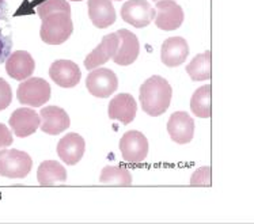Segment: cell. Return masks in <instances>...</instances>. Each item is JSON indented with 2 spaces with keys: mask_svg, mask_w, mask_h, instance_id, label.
Returning a JSON list of instances; mask_svg holds the SVG:
<instances>
[{
  "mask_svg": "<svg viewBox=\"0 0 254 224\" xmlns=\"http://www.w3.org/2000/svg\"><path fill=\"white\" fill-rule=\"evenodd\" d=\"M173 89L166 79L159 75H154L145 80L140 86V101L141 109L151 117H159L166 113L171 104Z\"/></svg>",
  "mask_w": 254,
  "mask_h": 224,
  "instance_id": "6da1fadb",
  "label": "cell"
},
{
  "mask_svg": "<svg viewBox=\"0 0 254 224\" xmlns=\"http://www.w3.org/2000/svg\"><path fill=\"white\" fill-rule=\"evenodd\" d=\"M73 23L71 14L68 12H53L42 19L40 36L48 45H62L72 36Z\"/></svg>",
  "mask_w": 254,
  "mask_h": 224,
  "instance_id": "7a4b0ae2",
  "label": "cell"
},
{
  "mask_svg": "<svg viewBox=\"0 0 254 224\" xmlns=\"http://www.w3.org/2000/svg\"><path fill=\"white\" fill-rule=\"evenodd\" d=\"M33 161L29 154L19 150L0 151V175L5 178H25L30 172Z\"/></svg>",
  "mask_w": 254,
  "mask_h": 224,
  "instance_id": "3957f363",
  "label": "cell"
},
{
  "mask_svg": "<svg viewBox=\"0 0 254 224\" xmlns=\"http://www.w3.org/2000/svg\"><path fill=\"white\" fill-rule=\"evenodd\" d=\"M51 84L42 78H30L22 82L16 90V97L22 105L38 108L51 99Z\"/></svg>",
  "mask_w": 254,
  "mask_h": 224,
  "instance_id": "277c9868",
  "label": "cell"
},
{
  "mask_svg": "<svg viewBox=\"0 0 254 224\" xmlns=\"http://www.w3.org/2000/svg\"><path fill=\"white\" fill-rule=\"evenodd\" d=\"M86 87L90 94L97 98H108L119 89L117 75L108 68H95L88 73Z\"/></svg>",
  "mask_w": 254,
  "mask_h": 224,
  "instance_id": "5b68a950",
  "label": "cell"
},
{
  "mask_svg": "<svg viewBox=\"0 0 254 224\" xmlns=\"http://www.w3.org/2000/svg\"><path fill=\"white\" fill-rule=\"evenodd\" d=\"M148 140L139 130H129L120 140V151L128 163H141L148 155Z\"/></svg>",
  "mask_w": 254,
  "mask_h": 224,
  "instance_id": "8992f818",
  "label": "cell"
},
{
  "mask_svg": "<svg viewBox=\"0 0 254 224\" xmlns=\"http://www.w3.org/2000/svg\"><path fill=\"white\" fill-rule=\"evenodd\" d=\"M155 8H152L147 0H128L121 7L123 21L137 29L148 26L155 19Z\"/></svg>",
  "mask_w": 254,
  "mask_h": 224,
  "instance_id": "52a82bcc",
  "label": "cell"
},
{
  "mask_svg": "<svg viewBox=\"0 0 254 224\" xmlns=\"http://www.w3.org/2000/svg\"><path fill=\"white\" fill-rule=\"evenodd\" d=\"M155 25L163 32H171L181 27L184 23V10L174 0H158L156 1Z\"/></svg>",
  "mask_w": 254,
  "mask_h": 224,
  "instance_id": "ba28073f",
  "label": "cell"
},
{
  "mask_svg": "<svg viewBox=\"0 0 254 224\" xmlns=\"http://www.w3.org/2000/svg\"><path fill=\"white\" fill-rule=\"evenodd\" d=\"M167 132L177 144H188L194 136V121L187 112H176L167 121Z\"/></svg>",
  "mask_w": 254,
  "mask_h": 224,
  "instance_id": "9c48e42d",
  "label": "cell"
},
{
  "mask_svg": "<svg viewBox=\"0 0 254 224\" xmlns=\"http://www.w3.org/2000/svg\"><path fill=\"white\" fill-rule=\"evenodd\" d=\"M120 45V37L117 33H110L102 38V41L93 52L88 53L84 58V67L88 71H93L95 68L101 67L102 64L108 63L110 58L117 52Z\"/></svg>",
  "mask_w": 254,
  "mask_h": 224,
  "instance_id": "30bf717a",
  "label": "cell"
},
{
  "mask_svg": "<svg viewBox=\"0 0 254 224\" xmlns=\"http://www.w3.org/2000/svg\"><path fill=\"white\" fill-rule=\"evenodd\" d=\"M49 76L57 86L64 89H71L79 84L82 72L78 64L71 60H56L49 68Z\"/></svg>",
  "mask_w": 254,
  "mask_h": 224,
  "instance_id": "8fae6325",
  "label": "cell"
},
{
  "mask_svg": "<svg viewBox=\"0 0 254 224\" xmlns=\"http://www.w3.org/2000/svg\"><path fill=\"white\" fill-rule=\"evenodd\" d=\"M86 151V141L78 133H68L57 144V155L65 165L73 166L79 163Z\"/></svg>",
  "mask_w": 254,
  "mask_h": 224,
  "instance_id": "7c38bea8",
  "label": "cell"
},
{
  "mask_svg": "<svg viewBox=\"0 0 254 224\" xmlns=\"http://www.w3.org/2000/svg\"><path fill=\"white\" fill-rule=\"evenodd\" d=\"M137 113V104L135 98L128 93L116 95L109 104L108 114L110 120H119L121 124L128 125L135 120Z\"/></svg>",
  "mask_w": 254,
  "mask_h": 224,
  "instance_id": "4fadbf2b",
  "label": "cell"
},
{
  "mask_svg": "<svg viewBox=\"0 0 254 224\" xmlns=\"http://www.w3.org/2000/svg\"><path fill=\"white\" fill-rule=\"evenodd\" d=\"M40 120H41V115L37 114V112L29 108H21L11 114L8 124L15 136L27 137L40 128Z\"/></svg>",
  "mask_w": 254,
  "mask_h": 224,
  "instance_id": "5bb4252c",
  "label": "cell"
},
{
  "mask_svg": "<svg viewBox=\"0 0 254 224\" xmlns=\"http://www.w3.org/2000/svg\"><path fill=\"white\" fill-rule=\"evenodd\" d=\"M120 37V45L113 56V61L119 65H130L139 57L140 45L136 34L127 29H120L117 32Z\"/></svg>",
  "mask_w": 254,
  "mask_h": 224,
  "instance_id": "9a60e30c",
  "label": "cell"
},
{
  "mask_svg": "<svg viewBox=\"0 0 254 224\" xmlns=\"http://www.w3.org/2000/svg\"><path fill=\"white\" fill-rule=\"evenodd\" d=\"M189 55V45L182 37H170L163 42L161 49V60L166 67H178L185 63Z\"/></svg>",
  "mask_w": 254,
  "mask_h": 224,
  "instance_id": "2e32d148",
  "label": "cell"
},
{
  "mask_svg": "<svg viewBox=\"0 0 254 224\" xmlns=\"http://www.w3.org/2000/svg\"><path fill=\"white\" fill-rule=\"evenodd\" d=\"M41 130L48 135L56 136L69 128V117L65 113V110L59 106H47L41 109Z\"/></svg>",
  "mask_w": 254,
  "mask_h": 224,
  "instance_id": "e0dca14e",
  "label": "cell"
},
{
  "mask_svg": "<svg viewBox=\"0 0 254 224\" xmlns=\"http://www.w3.org/2000/svg\"><path fill=\"white\" fill-rule=\"evenodd\" d=\"M36 63L31 55L25 51H16L11 53V56L5 61V71L8 76L15 80H25L34 72Z\"/></svg>",
  "mask_w": 254,
  "mask_h": 224,
  "instance_id": "ac0fdd59",
  "label": "cell"
},
{
  "mask_svg": "<svg viewBox=\"0 0 254 224\" xmlns=\"http://www.w3.org/2000/svg\"><path fill=\"white\" fill-rule=\"evenodd\" d=\"M88 16L93 25L98 29H105L113 25L117 15L110 0H88Z\"/></svg>",
  "mask_w": 254,
  "mask_h": 224,
  "instance_id": "d6986e66",
  "label": "cell"
},
{
  "mask_svg": "<svg viewBox=\"0 0 254 224\" xmlns=\"http://www.w3.org/2000/svg\"><path fill=\"white\" fill-rule=\"evenodd\" d=\"M37 179L41 186H53L67 181V170L56 161H44L37 170Z\"/></svg>",
  "mask_w": 254,
  "mask_h": 224,
  "instance_id": "ffe728a7",
  "label": "cell"
},
{
  "mask_svg": "<svg viewBox=\"0 0 254 224\" xmlns=\"http://www.w3.org/2000/svg\"><path fill=\"white\" fill-rule=\"evenodd\" d=\"M187 72L193 82H202L211 78V51L194 56L187 65Z\"/></svg>",
  "mask_w": 254,
  "mask_h": 224,
  "instance_id": "44dd1931",
  "label": "cell"
},
{
  "mask_svg": "<svg viewBox=\"0 0 254 224\" xmlns=\"http://www.w3.org/2000/svg\"><path fill=\"white\" fill-rule=\"evenodd\" d=\"M211 84H204L194 91L190 99V109L196 117L209 118L211 117Z\"/></svg>",
  "mask_w": 254,
  "mask_h": 224,
  "instance_id": "7402d4cb",
  "label": "cell"
},
{
  "mask_svg": "<svg viewBox=\"0 0 254 224\" xmlns=\"http://www.w3.org/2000/svg\"><path fill=\"white\" fill-rule=\"evenodd\" d=\"M99 182L104 185H117V186H129L132 183V175L129 170L123 165L120 166H105L101 171Z\"/></svg>",
  "mask_w": 254,
  "mask_h": 224,
  "instance_id": "603a6c76",
  "label": "cell"
},
{
  "mask_svg": "<svg viewBox=\"0 0 254 224\" xmlns=\"http://www.w3.org/2000/svg\"><path fill=\"white\" fill-rule=\"evenodd\" d=\"M53 12H68L71 14V5L67 0H44L37 5V14L41 19H45Z\"/></svg>",
  "mask_w": 254,
  "mask_h": 224,
  "instance_id": "cb8c5ba5",
  "label": "cell"
},
{
  "mask_svg": "<svg viewBox=\"0 0 254 224\" xmlns=\"http://www.w3.org/2000/svg\"><path fill=\"white\" fill-rule=\"evenodd\" d=\"M190 185H193V186H209L211 185V168L208 166L197 168L190 178Z\"/></svg>",
  "mask_w": 254,
  "mask_h": 224,
  "instance_id": "d4e9b609",
  "label": "cell"
},
{
  "mask_svg": "<svg viewBox=\"0 0 254 224\" xmlns=\"http://www.w3.org/2000/svg\"><path fill=\"white\" fill-rule=\"evenodd\" d=\"M12 101V91L10 84L5 82L4 79L0 78V112L7 109Z\"/></svg>",
  "mask_w": 254,
  "mask_h": 224,
  "instance_id": "484cf974",
  "label": "cell"
},
{
  "mask_svg": "<svg viewBox=\"0 0 254 224\" xmlns=\"http://www.w3.org/2000/svg\"><path fill=\"white\" fill-rule=\"evenodd\" d=\"M12 141L14 139H12V133L10 132V129L4 124H0V150L11 146Z\"/></svg>",
  "mask_w": 254,
  "mask_h": 224,
  "instance_id": "4316f807",
  "label": "cell"
},
{
  "mask_svg": "<svg viewBox=\"0 0 254 224\" xmlns=\"http://www.w3.org/2000/svg\"><path fill=\"white\" fill-rule=\"evenodd\" d=\"M5 41H7V40H5V37L1 34V32H0V56H1V55H5V53H8V52H5V49H8L10 47H4ZM0 60H1V57H0Z\"/></svg>",
  "mask_w": 254,
  "mask_h": 224,
  "instance_id": "83f0119b",
  "label": "cell"
},
{
  "mask_svg": "<svg viewBox=\"0 0 254 224\" xmlns=\"http://www.w3.org/2000/svg\"><path fill=\"white\" fill-rule=\"evenodd\" d=\"M71 1H82V0H71Z\"/></svg>",
  "mask_w": 254,
  "mask_h": 224,
  "instance_id": "f1b7e54d",
  "label": "cell"
},
{
  "mask_svg": "<svg viewBox=\"0 0 254 224\" xmlns=\"http://www.w3.org/2000/svg\"><path fill=\"white\" fill-rule=\"evenodd\" d=\"M152 1H158V0H152Z\"/></svg>",
  "mask_w": 254,
  "mask_h": 224,
  "instance_id": "f546056e",
  "label": "cell"
},
{
  "mask_svg": "<svg viewBox=\"0 0 254 224\" xmlns=\"http://www.w3.org/2000/svg\"><path fill=\"white\" fill-rule=\"evenodd\" d=\"M1 1H3V0H0V3H1Z\"/></svg>",
  "mask_w": 254,
  "mask_h": 224,
  "instance_id": "4dcf8cb0",
  "label": "cell"
},
{
  "mask_svg": "<svg viewBox=\"0 0 254 224\" xmlns=\"http://www.w3.org/2000/svg\"><path fill=\"white\" fill-rule=\"evenodd\" d=\"M116 1H120V0H116Z\"/></svg>",
  "mask_w": 254,
  "mask_h": 224,
  "instance_id": "1f68e13d",
  "label": "cell"
}]
</instances>
